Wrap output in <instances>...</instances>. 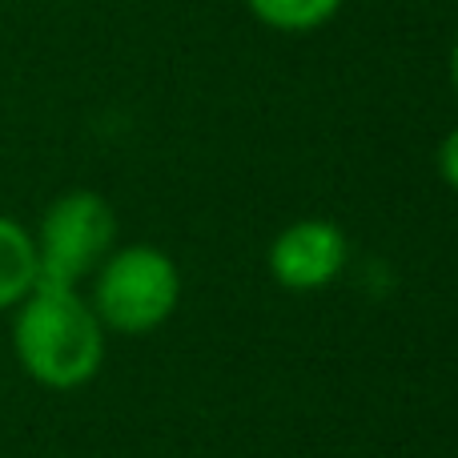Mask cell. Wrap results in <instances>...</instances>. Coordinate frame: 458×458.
<instances>
[{"mask_svg": "<svg viewBox=\"0 0 458 458\" xmlns=\"http://www.w3.org/2000/svg\"><path fill=\"white\" fill-rule=\"evenodd\" d=\"M105 326L72 285L37 282L21 301L13 346L21 366L53 390H77L105 362Z\"/></svg>", "mask_w": 458, "mask_h": 458, "instance_id": "1", "label": "cell"}, {"mask_svg": "<svg viewBox=\"0 0 458 458\" xmlns=\"http://www.w3.org/2000/svg\"><path fill=\"white\" fill-rule=\"evenodd\" d=\"M177 301H182L177 261L157 245H121L97 266L89 306L105 330L141 338L174 318Z\"/></svg>", "mask_w": 458, "mask_h": 458, "instance_id": "2", "label": "cell"}, {"mask_svg": "<svg viewBox=\"0 0 458 458\" xmlns=\"http://www.w3.org/2000/svg\"><path fill=\"white\" fill-rule=\"evenodd\" d=\"M113 237H117V217L101 193L72 190L56 198L45 209L37 237H32L40 282L77 290L81 277L97 274V266L113 253Z\"/></svg>", "mask_w": 458, "mask_h": 458, "instance_id": "3", "label": "cell"}, {"mask_svg": "<svg viewBox=\"0 0 458 458\" xmlns=\"http://www.w3.org/2000/svg\"><path fill=\"white\" fill-rule=\"evenodd\" d=\"M350 261V242L326 217H301L285 225L269 245V274L293 293H314L338 282Z\"/></svg>", "mask_w": 458, "mask_h": 458, "instance_id": "4", "label": "cell"}, {"mask_svg": "<svg viewBox=\"0 0 458 458\" xmlns=\"http://www.w3.org/2000/svg\"><path fill=\"white\" fill-rule=\"evenodd\" d=\"M40 282L37 242L21 222L0 214V310L21 306Z\"/></svg>", "mask_w": 458, "mask_h": 458, "instance_id": "5", "label": "cell"}, {"mask_svg": "<svg viewBox=\"0 0 458 458\" xmlns=\"http://www.w3.org/2000/svg\"><path fill=\"white\" fill-rule=\"evenodd\" d=\"M342 4L346 0H245L253 21L274 32H285V37L318 32L342 13Z\"/></svg>", "mask_w": 458, "mask_h": 458, "instance_id": "6", "label": "cell"}, {"mask_svg": "<svg viewBox=\"0 0 458 458\" xmlns=\"http://www.w3.org/2000/svg\"><path fill=\"white\" fill-rule=\"evenodd\" d=\"M435 165H438V177L458 193V125L451 133L438 141V153H435Z\"/></svg>", "mask_w": 458, "mask_h": 458, "instance_id": "7", "label": "cell"}, {"mask_svg": "<svg viewBox=\"0 0 458 458\" xmlns=\"http://www.w3.org/2000/svg\"><path fill=\"white\" fill-rule=\"evenodd\" d=\"M451 85H454V93H458V37H454V45H451Z\"/></svg>", "mask_w": 458, "mask_h": 458, "instance_id": "8", "label": "cell"}]
</instances>
